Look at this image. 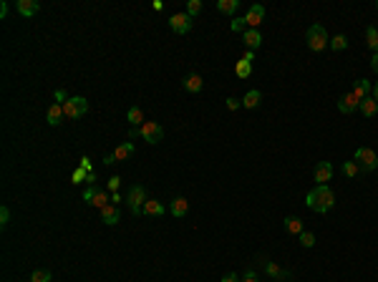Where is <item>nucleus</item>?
I'll return each instance as SVG.
<instances>
[{"mask_svg":"<svg viewBox=\"0 0 378 282\" xmlns=\"http://www.w3.org/2000/svg\"><path fill=\"white\" fill-rule=\"evenodd\" d=\"M245 61H250V63H252V61H255V51H247V53H245Z\"/></svg>","mask_w":378,"mask_h":282,"instance_id":"47","label":"nucleus"},{"mask_svg":"<svg viewBox=\"0 0 378 282\" xmlns=\"http://www.w3.org/2000/svg\"><path fill=\"white\" fill-rule=\"evenodd\" d=\"M124 202L129 204L131 214H142L144 204L149 202V199H147V189H144V187H139V184H134V187L126 192V199H124Z\"/></svg>","mask_w":378,"mask_h":282,"instance_id":"4","label":"nucleus"},{"mask_svg":"<svg viewBox=\"0 0 378 282\" xmlns=\"http://www.w3.org/2000/svg\"><path fill=\"white\" fill-rule=\"evenodd\" d=\"M134 144L131 141H124L121 146H116V151H114V161H126V159H131L134 156Z\"/></svg>","mask_w":378,"mask_h":282,"instance_id":"15","label":"nucleus"},{"mask_svg":"<svg viewBox=\"0 0 378 282\" xmlns=\"http://www.w3.org/2000/svg\"><path fill=\"white\" fill-rule=\"evenodd\" d=\"M239 8V0H217V10L225 15H234Z\"/></svg>","mask_w":378,"mask_h":282,"instance_id":"26","label":"nucleus"},{"mask_svg":"<svg viewBox=\"0 0 378 282\" xmlns=\"http://www.w3.org/2000/svg\"><path fill=\"white\" fill-rule=\"evenodd\" d=\"M376 8H378V5H376Z\"/></svg>","mask_w":378,"mask_h":282,"instance_id":"51","label":"nucleus"},{"mask_svg":"<svg viewBox=\"0 0 378 282\" xmlns=\"http://www.w3.org/2000/svg\"><path fill=\"white\" fill-rule=\"evenodd\" d=\"M366 43H368V48H371L373 53H378V28L376 25H368V28H366Z\"/></svg>","mask_w":378,"mask_h":282,"instance_id":"27","label":"nucleus"},{"mask_svg":"<svg viewBox=\"0 0 378 282\" xmlns=\"http://www.w3.org/2000/svg\"><path fill=\"white\" fill-rule=\"evenodd\" d=\"M229 28H232V33H245V30H247V23H245V15H242V18H232V23H229Z\"/></svg>","mask_w":378,"mask_h":282,"instance_id":"32","label":"nucleus"},{"mask_svg":"<svg viewBox=\"0 0 378 282\" xmlns=\"http://www.w3.org/2000/svg\"><path fill=\"white\" fill-rule=\"evenodd\" d=\"M373 98H376V101H378V83H376V86H373Z\"/></svg>","mask_w":378,"mask_h":282,"instance_id":"50","label":"nucleus"},{"mask_svg":"<svg viewBox=\"0 0 378 282\" xmlns=\"http://www.w3.org/2000/svg\"><path fill=\"white\" fill-rule=\"evenodd\" d=\"M182 86H184V91H187V93H199V91L204 88V81H202V76H199V73H189V76L182 81Z\"/></svg>","mask_w":378,"mask_h":282,"instance_id":"12","label":"nucleus"},{"mask_svg":"<svg viewBox=\"0 0 378 282\" xmlns=\"http://www.w3.org/2000/svg\"><path fill=\"white\" fill-rule=\"evenodd\" d=\"M136 136H142V134H139V129H134V126H131V131H129V139H136Z\"/></svg>","mask_w":378,"mask_h":282,"instance_id":"48","label":"nucleus"},{"mask_svg":"<svg viewBox=\"0 0 378 282\" xmlns=\"http://www.w3.org/2000/svg\"><path fill=\"white\" fill-rule=\"evenodd\" d=\"M373 91V86H371V81H366V78H358V83H356V88L351 91L358 101H363V98H368V93Z\"/></svg>","mask_w":378,"mask_h":282,"instance_id":"17","label":"nucleus"},{"mask_svg":"<svg viewBox=\"0 0 378 282\" xmlns=\"http://www.w3.org/2000/svg\"><path fill=\"white\" fill-rule=\"evenodd\" d=\"M358 109H361V114H363L366 119H373V116H376V111H378V101L373 98V96H368V98H363V101H361V106H358Z\"/></svg>","mask_w":378,"mask_h":282,"instance_id":"20","label":"nucleus"},{"mask_svg":"<svg viewBox=\"0 0 378 282\" xmlns=\"http://www.w3.org/2000/svg\"><path fill=\"white\" fill-rule=\"evenodd\" d=\"M343 174L353 179V177L358 174V164H356V161H346V164H343Z\"/></svg>","mask_w":378,"mask_h":282,"instance_id":"35","label":"nucleus"},{"mask_svg":"<svg viewBox=\"0 0 378 282\" xmlns=\"http://www.w3.org/2000/svg\"><path fill=\"white\" fill-rule=\"evenodd\" d=\"M53 96H56V103H61V106H63V103L68 101V98H71V96H68V93H66L63 88H56V93H53Z\"/></svg>","mask_w":378,"mask_h":282,"instance_id":"38","label":"nucleus"},{"mask_svg":"<svg viewBox=\"0 0 378 282\" xmlns=\"http://www.w3.org/2000/svg\"><path fill=\"white\" fill-rule=\"evenodd\" d=\"M234 73H237V78H250V73H252V63L250 61H237V66H234Z\"/></svg>","mask_w":378,"mask_h":282,"instance_id":"28","label":"nucleus"},{"mask_svg":"<svg viewBox=\"0 0 378 282\" xmlns=\"http://www.w3.org/2000/svg\"><path fill=\"white\" fill-rule=\"evenodd\" d=\"M96 192H98L96 187H86V189H83V202H86V204H91V199H93V194H96Z\"/></svg>","mask_w":378,"mask_h":282,"instance_id":"39","label":"nucleus"},{"mask_svg":"<svg viewBox=\"0 0 378 282\" xmlns=\"http://www.w3.org/2000/svg\"><path fill=\"white\" fill-rule=\"evenodd\" d=\"M222 282H242V280H239V277H237L234 272H227L225 277H222Z\"/></svg>","mask_w":378,"mask_h":282,"instance_id":"43","label":"nucleus"},{"mask_svg":"<svg viewBox=\"0 0 378 282\" xmlns=\"http://www.w3.org/2000/svg\"><path fill=\"white\" fill-rule=\"evenodd\" d=\"M142 214H147V217H161V214H164V204L156 202V199H149V202L144 204Z\"/></svg>","mask_w":378,"mask_h":282,"instance_id":"25","label":"nucleus"},{"mask_svg":"<svg viewBox=\"0 0 378 282\" xmlns=\"http://www.w3.org/2000/svg\"><path fill=\"white\" fill-rule=\"evenodd\" d=\"M86 177H88V171L78 166L74 174H71V182H74V184H86Z\"/></svg>","mask_w":378,"mask_h":282,"instance_id":"33","label":"nucleus"},{"mask_svg":"<svg viewBox=\"0 0 378 282\" xmlns=\"http://www.w3.org/2000/svg\"><path fill=\"white\" fill-rule=\"evenodd\" d=\"M81 169H86V171H93V169H91V159H88V156H81Z\"/></svg>","mask_w":378,"mask_h":282,"instance_id":"41","label":"nucleus"},{"mask_svg":"<svg viewBox=\"0 0 378 282\" xmlns=\"http://www.w3.org/2000/svg\"><path fill=\"white\" fill-rule=\"evenodd\" d=\"M51 270H33V275H30V282H51Z\"/></svg>","mask_w":378,"mask_h":282,"instance_id":"31","label":"nucleus"},{"mask_svg":"<svg viewBox=\"0 0 378 282\" xmlns=\"http://www.w3.org/2000/svg\"><path fill=\"white\" fill-rule=\"evenodd\" d=\"M371 68H373V73H378V53H373V58H371Z\"/></svg>","mask_w":378,"mask_h":282,"instance_id":"44","label":"nucleus"},{"mask_svg":"<svg viewBox=\"0 0 378 282\" xmlns=\"http://www.w3.org/2000/svg\"><path fill=\"white\" fill-rule=\"evenodd\" d=\"M330 48H333L335 53H338V51H346V48H348V38H346L343 33H338L335 38H330Z\"/></svg>","mask_w":378,"mask_h":282,"instance_id":"29","label":"nucleus"},{"mask_svg":"<svg viewBox=\"0 0 378 282\" xmlns=\"http://www.w3.org/2000/svg\"><path fill=\"white\" fill-rule=\"evenodd\" d=\"M237 106H239L237 98H227V109H229V111H237Z\"/></svg>","mask_w":378,"mask_h":282,"instance_id":"42","label":"nucleus"},{"mask_svg":"<svg viewBox=\"0 0 378 282\" xmlns=\"http://www.w3.org/2000/svg\"><path fill=\"white\" fill-rule=\"evenodd\" d=\"M104 164H114V154H106L104 156Z\"/></svg>","mask_w":378,"mask_h":282,"instance_id":"49","label":"nucleus"},{"mask_svg":"<svg viewBox=\"0 0 378 282\" xmlns=\"http://www.w3.org/2000/svg\"><path fill=\"white\" fill-rule=\"evenodd\" d=\"M109 204H111V192H104V189H98L91 199V207H98V209H104Z\"/></svg>","mask_w":378,"mask_h":282,"instance_id":"23","label":"nucleus"},{"mask_svg":"<svg viewBox=\"0 0 378 282\" xmlns=\"http://www.w3.org/2000/svg\"><path fill=\"white\" fill-rule=\"evenodd\" d=\"M119 187H121V179H119V177H111V179L106 182V192H111V194L119 192Z\"/></svg>","mask_w":378,"mask_h":282,"instance_id":"37","label":"nucleus"},{"mask_svg":"<svg viewBox=\"0 0 378 282\" xmlns=\"http://www.w3.org/2000/svg\"><path fill=\"white\" fill-rule=\"evenodd\" d=\"M119 202H121V197H119V192H114V194H111V204L119 207Z\"/></svg>","mask_w":378,"mask_h":282,"instance_id":"46","label":"nucleus"},{"mask_svg":"<svg viewBox=\"0 0 378 282\" xmlns=\"http://www.w3.org/2000/svg\"><path fill=\"white\" fill-rule=\"evenodd\" d=\"M260 103H262V93H260L257 88L247 91V93H245V98H242V106H245V109H257Z\"/></svg>","mask_w":378,"mask_h":282,"instance_id":"21","label":"nucleus"},{"mask_svg":"<svg viewBox=\"0 0 378 282\" xmlns=\"http://www.w3.org/2000/svg\"><path fill=\"white\" fill-rule=\"evenodd\" d=\"M353 161L358 164V171H366V174L378 169V154L368 146H358L356 154H353Z\"/></svg>","mask_w":378,"mask_h":282,"instance_id":"3","label":"nucleus"},{"mask_svg":"<svg viewBox=\"0 0 378 282\" xmlns=\"http://www.w3.org/2000/svg\"><path fill=\"white\" fill-rule=\"evenodd\" d=\"M66 114H63V106L61 103H53L51 109H48V114H46V121L51 124V126H61V119H63Z\"/></svg>","mask_w":378,"mask_h":282,"instance_id":"18","label":"nucleus"},{"mask_svg":"<svg viewBox=\"0 0 378 282\" xmlns=\"http://www.w3.org/2000/svg\"><path fill=\"white\" fill-rule=\"evenodd\" d=\"M262 20H265V5H260V3L250 5V8H247V15H245L247 28H255V30H257V25H260Z\"/></svg>","mask_w":378,"mask_h":282,"instance_id":"8","label":"nucleus"},{"mask_svg":"<svg viewBox=\"0 0 378 282\" xmlns=\"http://www.w3.org/2000/svg\"><path fill=\"white\" fill-rule=\"evenodd\" d=\"M8 15V3H0V18Z\"/></svg>","mask_w":378,"mask_h":282,"instance_id":"45","label":"nucleus"},{"mask_svg":"<svg viewBox=\"0 0 378 282\" xmlns=\"http://www.w3.org/2000/svg\"><path fill=\"white\" fill-rule=\"evenodd\" d=\"M305 41H307V48H310L313 53H320V51H325V48L330 46L328 30H325L320 23H315V25H310V28H307V36H305Z\"/></svg>","mask_w":378,"mask_h":282,"instance_id":"2","label":"nucleus"},{"mask_svg":"<svg viewBox=\"0 0 378 282\" xmlns=\"http://www.w3.org/2000/svg\"><path fill=\"white\" fill-rule=\"evenodd\" d=\"M15 10H18L23 18H30V15H36V13L41 10V5H38L36 0H15Z\"/></svg>","mask_w":378,"mask_h":282,"instance_id":"14","label":"nucleus"},{"mask_svg":"<svg viewBox=\"0 0 378 282\" xmlns=\"http://www.w3.org/2000/svg\"><path fill=\"white\" fill-rule=\"evenodd\" d=\"M313 177H315L318 184H328L330 177H333V164H330V161H320V164L313 169Z\"/></svg>","mask_w":378,"mask_h":282,"instance_id":"9","label":"nucleus"},{"mask_svg":"<svg viewBox=\"0 0 378 282\" xmlns=\"http://www.w3.org/2000/svg\"><path fill=\"white\" fill-rule=\"evenodd\" d=\"M298 239H300V244H302V247H307V250H310V247L315 244V234H313V232H302V234L298 237Z\"/></svg>","mask_w":378,"mask_h":282,"instance_id":"34","label":"nucleus"},{"mask_svg":"<svg viewBox=\"0 0 378 282\" xmlns=\"http://www.w3.org/2000/svg\"><path fill=\"white\" fill-rule=\"evenodd\" d=\"M358 106H361V101H358L353 93H346V96L338 98V111H340V114H353Z\"/></svg>","mask_w":378,"mask_h":282,"instance_id":"13","label":"nucleus"},{"mask_svg":"<svg viewBox=\"0 0 378 282\" xmlns=\"http://www.w3.org/2000/svg\"><path fill=\"white\" fill-rule=\"evenodd\" d=\"M169 28L174 30V33H189L192 30V18L187 15V13H174L171 18H169Z\"/></svg>","mask_w":378,"mask_h":282,"instance_id":"7","label":"nucleus"},{"mask_svg":"<svg viewBox=\"0 0 378 282\" xmlns=\"http://www.w3.org/2000/svg\"><path fill=\"white\" fill-rule=\"evenodd\" d=\"M139 134H142V139L147 141V144H159V141L164 139V129L156 121H144V126L139 129Z\"/></svg>","mask_w":378,"mask_h":282,"instance_id":"6","label":"nucleus"},{"mask_svg":"<svg viewBox=\"0 0 378 282\" xmlns=\"http://www.w3.org/2000/svg\"><path fill=\"white\" fill-rule=\"evenodd\" d=\"M8 222H10V207H8V204H3V207H0V227L5 229V227H8Z\"/></svg>","mask_w":378,"mask_h":282,"instance_id":"36","label":"nucleus"},{"mask_svg":"<svg viewBox=\"0 0 378 282\" xmlns=\"http://www.w3.org/2000/svg\"><path fill=\"white\" fill-rule=\"evenodd\" d=\"M285 229H288V234H295V237H300L302 232V219L300 217H295V214H290V217H285Z\"/></svg>","mask_w":378,"mask_h":282,"instance_id":"19","label":"nucleus"},{"mask_svg":"<svg viewBox=\"0 0 378 282\" xmlns=\"http://www.w3.org/2000/svg\"><path fill=\"white\" fill-rule=\"evenodd\" d=\"M242 43L247 46V51H257V48L262 46V36H260V30L247 28V30L242 33Z\"/></svg>","mask_w":378,"mask_h":282,"instance_id":"11","label":"nucleus"},{"mask_svg":"<svg viewBox=\"0 0 378 282\" xmlns=\"http://www.w3.org/2000/svg\"><path fill=\"white\" fill-rule=\"evenodd\" d=\"M305 204H307V209H313L315 214H325V211L333 209V204H335V194H333V189H330L328 184H318L315 189L307 192Z\"/></svg>","mask_w":378,"mask_h":282,"instance_id":"1","label":"nucleus"},{"mask_svg":"<svg viewBox=\"0 0 378 282\" xmlns=\"http://www.w3.org/2000/svg\"><path fill=\"white\" fill-rule=\"evenodd\" d=\"M262 267H265V272H267V275H270L272 280H280V277H285V280H288V277H290V272L280 270V267H278L275 262H267V260H265V262H262Z\"/></svg>","mask_w":378,"mask_h":282,"instance_id":"24","label":"nucleus"},{"mask_svg":"<svg viewBox=\"0 0 378 282\" xmlns=\"http://www.w3.org/2000/svg\"><path fill=\"white\" fill-rule=\"evenodd\" d=\"M169 211H171L174 217H184V214L189 211V202H187L184 197H174V199L169 202Z\"/></svg>","mask_w":378,"mask_h":282,"instance_id":"16","label":"nucleus"},{"mask_svg":"<svg viewBox=\"0 0 378 282\" xmlns=\"http://www.w3.org/2000/svg\"><path fill=\"white\" fill-rule=\"evenodd\" d=\"M242 282H257V275H255V270H252V267H247V270H245Z\"/></svg>","mask_w":378,"mask_h":282,"instance_id":"40","label":"nucleus"},{"mask_svg":"<svg viewBox=\"0 0 378 282\" xmlns=\"http://www.w3.org/2000/svg\"><path fill=\"white\" fill-rule=\"evenodd\" d=\"M202 8H204L202 0H189V3H187V15H189V18H197V15L202 13Z\"/></svg>","mask_w":378,"mask_h":282,"instance_id":"30","label":"nucleus"},{"mask_svg":"<svg viewBox=\"0 0 378 282\" xmlns=\"http://www.w3.org/2000/svg\"><path fill=\"white\" fill-rule=\"evenodd\" d=\"M63 114L68 119H81L83 114H88V101L83 96H71L66 103H63Z\"/></svg>","mask_w":378,"mask_h":282,"instance_id":"5","label":"nucleus"},{"mask_svg":"<svg viewBox=\"0 0 378 282\" xmlns=\"http://www.w3.org/2000/svg\"><path fill=\"white\" fill-rule=\"evenodd\" d=\"M101 214V222L104 224H109V227H114V224H119L121 222V211L116 204H109V207H104V209H98Z\"/></svg>","mask_w":378,"mask_h":282,"instance_id":"10","label":"nucleus"},{"mask_svg":"<svg viewBox=\"0 0 378 282\" xmlns=\"http://www.w3.org/2000/svg\"><path fill=\"white\" fill-rule=\"evenodd\" d=\"M126 116H129V124H131L134 129H142V126H144V111H142L139 106H131Z\"/></svg>","mask_w":378,"mask_h":282,"instance_id":"22","label":"nucleus"}]
</instances>
